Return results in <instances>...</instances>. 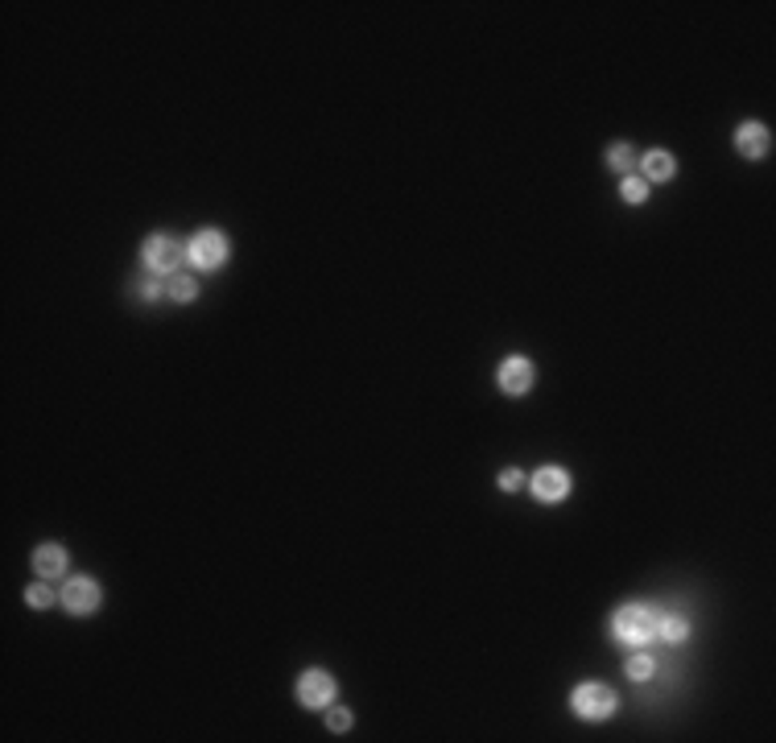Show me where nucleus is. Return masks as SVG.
<instances>
[{
	"label": "nucleus",
	"mask_w": 776,
	"mask_h": 743,
	"mask_svg": "<svg viewBox=\"0 0 776 743\" xmlns=\"http://www.w3.org/2000/svg\"><path fill=\"white\" fill-rule=\"evenodd\" d=\"M657 636L665 645H681V640H690V620L686 615H657Z\"/></svg>",
	"instance_id": "obj_12"
},
{
	"label": "nucleus",
	"mask_w": 776,
	"mask_h": 743,
	"mask_svg": "<svg viewBox=\"0 0 776 743\" xmlns=\"http://www.w3.org/2000/svg\"><path fill=\"white\" fill-rule=\"evenodd\" d=\"M165 293H170L173 302H194V298H198V285H194V277H186V273H173V277L165 281Z\"/></svg>",
	"instance_id": "obj_13"
},
{
	"label": "nucleus",
	"mask_w": 776,
	"mask_h": 743,
	"mask_svg": "<svg viewBox=\"0 0 776 743\" xmlns=\"http://www.w3.org/2000/svg\"><path fill=\"white\" fill-rule=\"evenodd\" d=\"M570 702L582 719H607V714H615V702L620 698H615L612 686H603V681H582Z\"/></svg>",
	"instance_id": "obj_3"
},
{
	"label": "nucleus",
	"mask_w": 776,
	"mask_h": 743,
	"mask_svg": "<svg viewBox=\"0 0 776 743\" xmlns=\"http://www.w3.org/2000/svg\"><path fill=\"white\" fill-rule=\"evenodd\" d=\"M227 252H232V248H227V236L215 232V227H203V232L190 240V248H186V257H190V265L198 273H215L227 260Z\"/></svg>",
	"instance_id": "obj_2"
},
{
	"label": "nucleus",
	"mask_w": 776,
	"mask_h": 743,
	"mask_svg": "<svg viewBox=\"0 0 776 743\" xmlns=\"http://www.w3.org/2000/svg\"><path fill=\"white\" fill-rule=\"evenodd\" d=\"M25 604L33 607V612H46V607L50 604H63V599H58L55 591H50V582H33V587H25Z\"/></svg>",
	"instance_id": "obj_14"
},
{
	"label": "nucleus",
	"mask_w": 776,
	"mask_h": 743,
	"mask_svg": "<svg viewBox=\"0 0 776 743\" xmlns=\"http://www.w3.org/2000/svg\"><path fill=\"white\" fill-rule=\"evenodd\" d=\"M620 194H624L628 203H645V194H648V182L640 178V173H628L624 186H620Z\"/></svg>",
	"instance_id": "obj_17"
},
{
	"label": "nucleus",
	"mask_w": 776,
	"mask_h": 743,
	"mask_svg": "<svg viewBox=\"0 0 776 743\" xmlns=\"http://www.w3.org/2000/svg\"><path fill=\"white\" fill-rule=\"evenodd\" d=\"M653 673H657V661L648 657L645 648H637V653L628 657V678H632V681H648Z\"/></svg>",
	"instance_id": "obj_15"
},
{
	"label": "nucleus",
	"mask_w": 776,
	"mask_h": 743,
	"mask_svg": "<svg viewBox=\"0 0 776 743\" xmlns=\"http://www.w3.org/2000/svg\"><path fill=\"white\" fill-rule=\"evenodd\" d=\"M735 145H739V153H744V157H764L768 145H772V137H768L764 124L747 120V124H739V132H735Z\"/></svg>",
	"instance_id": "obj_9"
},
{
	"label": "nucleus",
	"mask_w": 776,
	"mask_h": 743,
	"mask_svg": "<svg viewBox=\"0 0 776 743\" xmlns=\"http://www.w3.org/2000/svg\"><path fill=\"white\" fill-rule=\"evenodd\" d=\"M162 293H165L162 281H145V285H140V298H145V302H157Z\"/></svg>",
	"instance_id": "obj_20"
},
{
	"label": "nucleus",
	"mask_w": 776,
	"mask_h": 743,
	"mask_svg": "<svg viewBox=\"0 0 776 743\" xmlns=\"http://www.w3.org/2000/svg\"><path fill=\"white\" fill-rule=\"evenodd\" d=\"M673 170H678V162H673V153H665V149H653L640 157V178H645V182H669Z\"/></svg>",
	"instance_id": "obj_11"
},
{
	"label": "nucleus",
	"mask_w": 776,
	"mask_h": 743,
	"mask_svg": "<svg viewBox=\"0 0 776 743\" xmlns=\"http://www.w3.org/2000/svg\"><path fill=\"white\" fill-rule=\"evenodd\" d=\"M500 388H504L508 397L528 393V388H533V364H528L525 356H508L504 364H500Z\"/></svg>",
	"instance_id": "obj_8"
},
{
	"label": "nucleus",
	"mask_w": 776,
	"mask_h": 743,
	"mask_svg": "<svg viewBox=\"0 0 776 743\" xmlns=\"http://www.w3.org/2000/svg\"><path fill=\"white\" fill-rule=\"evenodd\" d=\"M33 570H38V578H63L66 574V550L63 545H38L33 550Z\"/></svg>",
	"instance_id": "obj_10"
},
{
	"label": "nucleus",
	"mask_w": 776,
	"mask_h": 743,
	"mask_svg": "<svg viewBox=\"0 0 776 743\" xmlns=\"http://www.w3.org/2000/svg\"><path fill=\"white\" fill-rule=\"evenodd\" d=\"M63 607L71 615H91L99 612V587L91 578H66L63 587Z\"/></svg>",
	"instance_id": "obj_6"
},
{
	"label": "nucleus",
	"mask_w": 776,
	"mask_h": 743,
	"mask_svg": "<svg viewBox=\"0 0 776 743\" xmlns=\"http://www.w3.org/2000/svg\"><path fill=\"white\" fill-rule=\"evenodd\" d=\"M520 484H525V479H520V471H517V467H508V471L500 475V487H504V492H517Z\"/></svg>",
	"instance_id": "obj_19"
},
{
	"label": "nucleus",
	"mask_w": 776,
	"mask_h": 743,
	"mask_svg": "<svg viewBox=\"0 0 776 743\" xmlns=\"http://www.w3.org/2000/svg\"><path fill=\"white\" fill-rule=\"evenodd\" d=\"M298 702L310 706V711H326L334 702V678L323 673V669H306L302 678H298Z\"/></svg>",
	"instance_id": "obj_5"
},
{
	"label": "nucleus",
	"mask_w": 776,
	"mask_h": 743,
	"mask_svg": "<svg viewBox=\"0 0 776 743\" xmlns=\"http://www.w3.org/2000/svg\"><path fill=\"white\" fill-rule=\"evenodd\" d=\"M145 265H149V273H162V277H173L178 273V265H182V248H178V240L173 236H149L145 240Z\"/></svg>",
	"instance_id": "obj_4"
},
{
	"label": "nucleus",
	"mask_w": 776,
	"mask_h": 743,
	"mask_svg": "<svg viewBox=\"0 0 776 743\" xmlns=\"http://www.w3.org/2000/svg\"><path fill=\"white\" fill-rule=\"evenodd\" d=\"M326 727H331V731H347V727H351V714H347L343 706H326Z\"/></svg>",
	"instance_id": "obj_18"
},
{
	"label": "nucleus",
	"mask_w": 776,
	"mask_h": 743,
	"mask_svg": "<svg viewBox=\"0 0 776 743\" xmlns=\"http://www.w3.org/2000/svg\"><path fill=\"white\" fill-rule=\"evenodd\" d=\"M612 632H615V640H620V645H628V648L653 645V636H657V612H648L645 604L620 607V612H615V620H612Z\"/></svg>",
	"instance_id": "obj_1"
},
{
	"label": "nucleus",
	"mask_w": 776,
	"mask_h": 743,
	"mask_svg": "<svg viewBox=\"0 0 776 743\" xmlns=\"http://www.w3.org/2000/svg\"><path fill=\"white\" fill-rule=\"evenodd\" d=\"M607 165H612V170H620V173L632 170V165H637V153H632V145H612V149H607Z\"/></svg>",
	"instance_id": "obj_16"
},
{
	"label": "nucleus",
	"mask_w": 776,
	"mask_h": 743,
	"mask_svg": "<svg viewBox=\"0 0 776 743\" xmlns=\"http://www.w3.org/2000/svg\"><path fill=\"white\" fill-rule=\"evenodd\" d=\"M566 492H570L566 467H541V471H533V495H537L541 504H558V500H566Z\"/></svg>",
	"instance_id": "obj_7"
}]
</instances>
